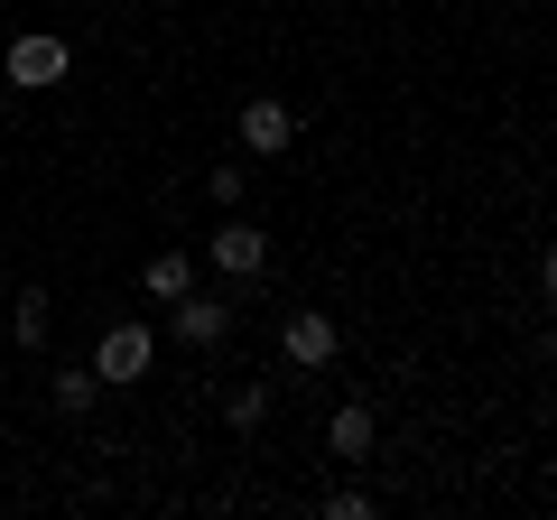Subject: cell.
Instances as JSON below:
<instances>
[{"instance_id": "13", "label": "cell", "mask_w": 557, "mask_h": 520, "mask_svg": "<svg viewBox=\"0 0 557 520\" xmlns=\"http://www.w3.org/2000/svg\"><path fill=\"white\" fill-rule=\"evenodd\" d=\"M149 10H177V0H149Z\"/></svg>"}, {"instance_id": "5", "label": "cell", "mask_w": 557, "mask_h": 520, "mask_svg": "<svg viewBox=\"0 0 557 520\" xmlns=\"http://www.w3.org/2000/svg\"><path fill=\"white\" fill-rule=\"evenodd\" d=\"M335 317H317V307H298V317H288V325H278V354H288V362H298V372H325V362H335Z\"/></svg>"}, {"instance_id": "1", "label": "cell", "mask_w": 557, "mask_h": 520, "mask_svg": "<svg viewBox=\"0 0 557 520\" xmlns=\"http://www.w3.org/2000/svg\"><path fill=\"white\" fill-rule=\"evenodd\" d=\"M75 75V47L57 38V28H28V38H10V84L20 94H47V84Z\"/></svg>"}, {"instance_id": "7", "label": "cell", "mask_w": 557, "mask_h": 520, "mask_svg": "<svg viewBox=\"0 0 557 520\" xmlns=\"http://www.w3.org/2000/svg\"><path fill=\"white\" fill-rule=\"evenodd\" d=\"M325 446H335L344 465H362V456H372V409H362V400L335 409V419H325Z\"/></svg>"}, {"instance_id": "4", "label": "cell", "mask_w": 557, "mask_h": 520, "mask_svg": "<svg viewBox=\"0 0 557 520\" xmlns=\"http://www.w3.org/2000/svg\"><path fill=\"white\" fill-rule=\"evenodd\" d=\"M288 140H298V112H288L278 94H251V102H242V149H251V159H278Z\"/></svg>"}, {"instance_id": "3", "label": "cell", "mask_w": 557, "mask_h": 520, "mask_svg": "<svg viewBox=\"0 0 557 520\" xmlns=\"http://www.w3.org/2000/svg\"><path fill=\"white\" fill-rule=\"evenodd\" d=\"M205 251H214L223 280H260V270H270V233H260V223H242V214H223L214 233H205Z\"/></svg>"}, {"instance_id": "8", "label": "cell", "mask_w": 557, "mask_h": 520, "mask_svg": "<svg viewBox=\"0 0 557 520\" xmlns=\"http://www.w3.org/2000/svg\"><path fill=\"white\" fill-rule=\"evenodd\" d=\"M139 288H149V298H186V288H196V260H186V251H159L149 270H139Z\"/></svg>"}, {"instance_id": "12", "label": "cell", "mask_w": 557, "mask_h": 520, "mask_svg": "<svg viewBox=\"0 0 557 520\" xmlns=\"http://www.w3.org/2000/svg\"><path fill=\"white\" fill-rule=\"evenodd\" d=\"M205 196H214L223 214H233V205H242V168H214V177H205Z\"/></svg>"}, {"instance_id": "11", "label": "cell", "mask_w": 557, "mask_h": 520, "mask_svg": "<svg viewBox=\"0 0 557 520\" xmlns=\"http://www.w3.org/2000/svg\"><path fill=\"white\" fill-rule=\"evenodd\" d=\"M260 409H270V391H260V381H242L233 400H223V419H233V428H260Z\"/></svg>"}, {"instance_id": "2", "label": "cell", "mask_w": 557, "mask_h": 520, "mask_svg": "<svg viewBox=\"0 0 557 520\" xmlns=\"http://www.w3.org/2000/svg\"><path fill=\"white\" fill-rule=\"evenodd\" d=\"M149 362H159V335H149L139 317L102 325V344H94V372L102 381H149Z\"/></svg>"}, {"instance_id": "6", "label": "cell", "mask_w": 557, "mask_h": 520, "mask_svg": "<svg viewBox=\"0 0 557 520\" xmlns=\"http://www.w3.org/2000/svg\"><path fill=\"white\" fill-rule=\"evenodd\" d=\"M168 307H177V317H168V335H177V344H196V354H205V344L223 335V325H233V317H223L214 298H205V288H186V298H168Z\"/></svg>"}, {"instance_id": "9", "label": "cell", "mask_w": 557, "mask_h": 520, "mask_svg": "<svg viewBox=\"0 0 557 520\" xmlns=\"http://www.w3.org/2000/svg\"><path fill=\"white\" fill-rule=\"evenodd\" d=\"M94 400H102V372H94V362H84V372H57V409H65V419H84Z\"/></svg>"}, {"instance_id": "10", "label": "cell", "mask_w": 557, "mask_h": 520, "mask_svg": "<svg viewBox=\"0 0 557 520\" xmlns=\"http://www.w3.org/2000/svg\"><path fill=\"white\" fill-rule=\"evenodd\" d=\"M10 335H20L28 354L47 344V288H20V317H10Z\"/></svg>"}]
</instances>
